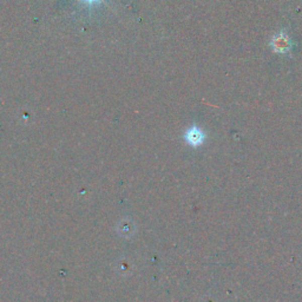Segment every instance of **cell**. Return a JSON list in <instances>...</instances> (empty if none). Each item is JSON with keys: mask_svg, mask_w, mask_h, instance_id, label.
Listing matches in <instances>:
<instances>
[{"mask_svg": "<svg viewBox=\"0 0 302 302\" xmlns=\"http://www.w3.org/2000/svg\"><path fill=\"white\" fill-rule=\"evenodd\" d=\"M273 51L280 54H287L290 51V40L289 37L284 31H280L272 40Z\"/></svg>", "mask_w": 302, "mask_h": 302, "instance_id": "1", "label": "cell"}, {"mask_svg": "<svg viewBox=\"0 0 302 302\" xmlns=\"http://www.w3.org/2000/svg\"><path fill=\"white\" fill-rule=\"evenodd\" d=\"M204 138L203 132L201 131L200 129L196 128V126H194V128H191L189 130L187 133V139L188 142L190 144H194V145H197V144H201L202 140Z\"/></svg>", "mask_w": 302, "mask_h": 302, "instance_id": "2", "label": "cell"}, {"mask_svg": "<svg viewBox=\"0 0 302 302\" xmlns=\"http://www.w3.org/2000/svg\"><path fill=\"white\" fill-rule=\"evenodd\" d=\"M87 2H89V3H92V2H96V0H87Z\"/></svg>", "mask_w": 302, "mask_h": 302, "instance_id": "3", "label": "cell"}]
</instances>
